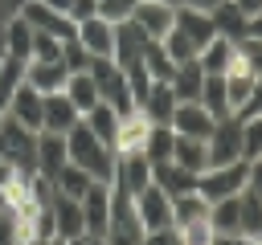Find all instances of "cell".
I'll return each instance as SVG.
<instances>
[{
    "label": "cell",
    "instance_id": "6da1fadb",
    "mask_svg": "<svg viewBox=\"0 0 262 245\" xmlns=\"http://www.w3.org/2000/svg\"><path fill=\"white\" fill-rule=\"evenodd\" d=\"M66 151H70V163H78L82 172H90L94 180H102V184H115V147H106L82 118L66 131Z\"/></svg>",
    "mask_w": 262,
    "mask_h": 245
},
{
    "label": "cell",
    "instance_id": "7a4b0ae2",
    "mask_svg": "<svg viewBox=\"0 0 262 245\" xmlns=\"http://www.w3.org/2000/svg\"><path fill=\"white\" fill-rule=\"evenodd\" d=\"M0 163L16 172H37V131L20 127L12 114H0Z\"/></svg>",
    "mask_w": 262,
    "mask_h": 245
},
{
    "label": "cell",
    "instance_id": "3957f363",
    "mask_svg": "<svg viewBox=\"0 0 262 245\" xmlns=\"http://www.w3.org/2000/svg\"><path fill=\"white\" fill-rule=\"evenodd\" d=\"M86 74L94 78L98 98L111 102L119 114H131V110H135V98H131V90H127V69H123V65H115L111 57H90Z\"/></svg>",
    "mask_w": 262,
    "mask_h": 245
},
{
    "label": "cell",
    "instance_id": "277c9868",
    "mask_svg": "<svg viewBox=\"0 0 262 245\" xmlns=\"http://www.w3.org/2000/svg\"><path fill=\"white\" fill-rule=\"evenodd\" d=\"M246 188V159H237V163H221V167H205L201 176H196V192L213 204V200H221V196H237Z\"/></svg>",
    "mask_w": 262,
    "mask_h": 245
},
{
    "label": "cell",
    "instance_id": "5b68a950",
    "mask_svg": "<svg viewBox=\"0 0 262 245\" xmlns=\"http://www.w3.org/2000/svg\"><path fill=\"white\" fill-rule=\"evenodd\" d=\"M205 143H209V167L237 163V159H242V118H237V114L217 118V122H213V135H209Z\"/></svg>",
    "mask_w": 262,
    "mask_h": 245
},
{
    "label": "cell",
    "instance_id": "8992f818",
    "mask_svg": "<svg viewBox=\"0 0 262 245\" xmlns=\"http://www.w3.org/2000/svg\"><path fill=\"white\" fill-rule=\"evenodd\" d=\"M131 200H135V216H139L143 233L172 229V196H168L160 184H147V188H143V192H135Z\"/></svg>",
    "mask_w": 262,
    "mask_h": 245
},
{
    "label": "cell",
    "instance_id": "52a82bcc",
    "mask_svg": "<svg viewBox=\"0 0 262 245\" xmlns=\"http://www.w3.org/2000/svg\"><path fill=\"white\" fill-rule=\"evenodd\" d=\"M49 216H53V237L70 241V237H86V220H82V200L61 196L49 188Z\"/></svg>",
    "mask_w": 262,
    "mask_h": 245
},
{
    "label": "cell",
    "instance_id": "ba28073f",
    "mask_svg": "<svg viewBox=\"0 0 262 245\" xmlns=\"http://www.w3.org/2000/svg\"><path fill=\"white\" fill-rule=\"evenodd\" d=\"M127 20L139 24L147 41H164L168 29L176 24V8H172V4H160V0H135V8H131Z\"/></svg>",
    "mask_w": 262,
    "mask_h": 245
},
{
    "label": "cell",
    "instance_id": "9c48e42d",
    "mask_svg": "<svg viewBox=\"0 0 262 245\" xmlns=\"http://www.w3.org/2000/svg\"><path fill=\"white\" fill-rule=\"evenodd\" d=\"M74 41L90 53V57H111L115 53V20L106 16H86L74 24Z\"/></svg>",
    "mask_w": 262,
    "mask_h": 245
},
{
    "label": "cell",
    "instance_id": "30bf717a",
    "mask_svg": "<svg viewBox=\"0 0 262 245\" xmlns=\"http://www.w3.org/2000/svg\"><path fill=\"white\" fill-rule=\"evenodd\" d=\"M4 114H12L20 127H29V131H41V114H45V94H37L29 82H20L12 94H8V102H4Z\"/></svg>",
    "mask_w": 262,
    "mask_h": 245
},
{
    "label": "cell",
    "instance_id": "8fae6325",
    "mask_svg": "<svg viewBox=\"0 0 262 245\" xmlns=\"http://www.w3.org/2000/svg\"><path fill=\"white\" fill-rule=\"evenodd\" d=\"M213 114L201 106V102H176V110H172V118H168V127H172V135H188V139H209L213 135Z\"/></svg>",
    "mask_w": 262,
    "mask_h": 245
},
{
    "label": "cell",
    "instance_id": "7c38bea8",
    "mask_svg": "<svg viewBox=\"0 0 262 245\" xmlns=\"http://www.w3.org/2000/svg\"><path fill=\"white\" fill-rule=\"evenodd\" d=\"M82 220H86V237H102L106 220H111V184L94 180L82 196Z\"/></svg>",
    "mask_w": 262,
    "mask_h": 245
},
{
    "label": "cell",
    "instance_id": "4fadbf2b",
    "mask_svg": "<svg viewBox=\"0 0 262 245\" xmlns=\"http://www.w3.org/2000/svg\"><path fill=\"white\" fill-rule=\"evenodd\" d=\"M16 16H25L37 33H53V37H61V41H70V37H74V20H70V16H61V12H53V8H49V4H41V0H25Z\"/></svg>",
    "mask_w": 262,
    "mask_h": 245
},
{
    "label": "cell",
    "instance_id": "5bb4252c",
    "mask_svg": "<svg viewBox=\"0 0 262 245\" xmlns=\"http://www.w3.org/2000/svg\"><path fill=\"white\" fill-rule=\"evenodd\" d=\"M143 49H147L143 29H139V24H131V20H115V53H111V61L127 69V65L143 61Z\"/></svg>",
    "mask_w": 262,
    "mask_h": 245
},
{
    "label": "cell",
    "instance_id": "9a60e30c",
    "mask_svg": "<svg viewBox=\"0 0 262 245\" xmlns=\"http://www.w3.org/2000/svg\"><path fill=\"white\" fill-rule=\"evenodd\" d=\"M115 184H119L127 196L143 192V188L151 184V163H147V155H143V151L119 155V159H115Z\"/></svg>",
    "mask_w": 262,
    "mask_h": 245
},
{
    "label": "cell",
    "instance_id": "2e32d148",
    "mask_svg": "<svg viewBox=\"0 0 262 245\" xmlns=\"http://www.w3.org/2000/svg\"><path fill=\"white\" fill-rule=\"evenodd\" d=\"M147 131H151V122H147V114L135 106L131 114H119V131H115V155H131V151H143V143H147Z\"/></svg>",
    "mask_w": 262,
    "mask_h": 245
},
{
    "label": "cell",
    "instance_id": "e0dca14e",
    "mask_svg": "<svg viewBox=\"0 0 262 245\" xmlns=\"http://www.w3.org/2000/svg\"><path fill=\"white\" fill-rule=\"evenodd\" d=\"M176 29L196 45V53L217 37V24H213V16L209 12H201V8H188V4H176Z\"/></svg>",
    "mask_w": 262,
    "mask_h": 245
},
{
    "label": "cell",
    "instance_id": "ac0fdd59",
    "mask_svg": "<svg viewBox=\"0 0 262 245\" xmlns=\"http://www.w3.org/2000/svg\"><path fill=\"white\" fill-rule=\"evenodd\" d=\"M66 163H70L66 135H57V131H37V172L49 180V176H57Z\"/></svg>",
    "mask_w": 262,
    "mask_h": 245
},
{
    "label": "cell",
    "instance_id": "d6986e66",
    "mask_svg": "<svg viewBox=\"0 0 262 245\" xmlns=\"http://www.w3.org/2000/svg\"><path fill=\"white\" fill-rule=\"evenodd\" d=\"M82 114H78V106L66 98V90H53V94H45V114H41V131H57V135H66L74 122H78Z\"/></svg>",
    "mask_w": 262,
    "mask_h": 245
},
{
    "label": "cell",
    "instance_id": "ffe728a7",
    "mask_svg": "<svg viewBox=\"0 0 262 245\" xmlns=\"http://www.w3.org/2000/svg\"><path fill=\"white\" fill-rule=\"evenodd\" d=\"M66 78H70V69H66L61 61H25V82H29L37 94L66 90Z\"/></svg>",
    "mask_w": 262,
    "mask_h": 245
},
{
    "label": "cell",
    "instance_id": "44dd1931",
    "mask_svg": "<svg viewBox=\"0 0 262 245\" xmlns=\"http://www.w3.org/2000/svg\"><path fill=\"white\" fill-rule=\"evenodd\" d=\"M151 184H160L168 196H184V192H196V172L180 167V163H151Z\"/></svg>",
    "mask_w": 262,
    "mask_h": 245
},
{
    "label": "cell",
    "instance_id": "7402d4cb",
    "mask_svg": "<svg viewBox=\"0 0 262 245\" xmlns=\"http://www.w3.org/2000/svg\"><path fill=\"white\" fill-rule=\"evenodd\" d=\"M201 82H205V69L196 65V57H192V61H180V65L172 69V78H168L176 102H196V98H201Z\"/></svg>",
    "mask_w": 262,
    "mask_h": 245
},
{
    "label": "cell",
    "instance_id": "603a6c76",
    "mask_svg": "<svg viewBox=\"0 0 262 245\" xmlns=\"http://www.w3.org/2000/svg\"><path fill=\"white\" fill-rule=\"evenodd\" d=\"M139 110L147 114V122H168L172 110H176V94H172V86H168V82H151V90L143 94Z\"/></svg>",
    "mask_w": 262,
    "mask_h": 245
},
{
    "label": "cell",
    "instance_id": "cb8c5ba5",
    "mask_svg": "<svg viewBox=\"0 0 262 245\" xmlns=\"http://www.w3.org/2000/svg\"><path fill=\"white\" fill-rule=\"evenodd\" d=\"M172 163H180V167H188V172H205L209 167V143L205 139H188V135H176V143H172Z\"/></svg>",
    "mask_w": 262,
    "mask_h": 245
},
{
    "label": "cell",
    "instance_id": "d4e9b609",
    "mask_svg": "<svg viewBox=\"0 0 262 245\" xmlns=\"http://www.w3.org/2000/svg\"><path fill=\"white\" fill-rule=\"evenodd\" d=\"M196 65H201L205 74H229V65H233V41L217 33V37L196 53Z\"/></svg>",
    "mask_w": 262,
    "mask_h": 245
},
{
    "label": "cell",
    "instance_id": "484cf974",
    "mask_svg": "<svg viewBox=\"0 0 262 245\" xmlns=\"http://www.w3.org/2000/svg\"><path fill=\"white\" fill-rule=\"evenodd\" d=\"M213 118H229L233 110H229V94H225V74H205V82H201V98H196Z\"/></svg>",
    "mask_w": 262,
    "mask_h": 245
},
{
    "label": "cell",
    "instance_id": "4316f807",
    "mask_svg": "<svg viewBox=\"0 0 262 245\" xmlns=\"http://www.w3.org/2000/svg\"><path fill=\"white\" fill-rule=\"evenodd\" d=\"M82 122H86V127H90V131H94V135H98V139H102L106 147H115V131H119V110H115L111 102H102V98H98V102H94V106H90V110L82 114Z\"/></svg>",
    "mask_w": 262,
    "mask_h": 245
},
{
    "label": "cell",
    "instance_id": "83f0119b",
    "mask_svg": "<svg viewBox=\"0 0 262 245\" xmlns=\"http://www.w3.org/2000/svg\"><path fill=\"white\" fill-rule=\"evenodd\" d=\"M237 196H242V192H237ZM237 196H221V200L209 204V225H213L217 237H242V233H237V212H242Z\"/></svg>",
    "mask_w": 262,
    "mask_h": 245
},
{
    "label": "cell",
    "instance_id": "f1b7e54d",
    "mask_svg": "<svg viewBox=\"0 0 262 245\" xmlns=\"http://www.w3.org/2000/svg\"><path fill=\"white\" fill-rule=\"evenodd\" d=\"M237 204H242V212H237V233L250 237V241H258V237H262V196L250 192V188H242Z\"/></svg>",
    "mask_w": 262,
    "mask_h": 245
},
{
    "label": "cell",
    "instance_id": "f546056e",
    "mask_svg": "<svg viewBox=\"0 0 262 245\" xmlns=\"http://www.w3.org/2000/svg\"><path fill=\"white\" fill-rule=\"evenodd\" d=\"M90 184H94V176H90V172H82L78 163H66L57 176H49V188H53V192H61V196H74V200H82Z\"/></svg>",
    "mask_w": 262,
    "mask_h": 245
},
{
    "label": "cell",
    "instance_id": "4dcf8cb0",
    "mask_svg": "<svg viewBox=\"0 0 262 245\" xmlns=\"http://www.w3.org/2000/svg\"><path fill=\"white\" fill-rule=\"evenodd\" d=\"M29 49H33V24H29L25 16H12L8 29H4V53L29 61Z\"/></svg>",
    "mask_w": 262,
    "mask_h": 245
},
{
    "label": "cell",
    "instance_id": "1f68e13d",
    "mask_svg": "<svg viewBox=\"0 0 262 245\" xmlns=\"http://www.w3.org/2000/svg\"><path fill=\"white\" fill-rule=\"evenodd\" d=\"M213 24H217V33L221 37H229V41H237V37H246V12L233 4V0H225V4H217L213 12Z\"/></svg>",
    "mask_w": 262,
    "mask_h": 245
},
{
    "label": "cell",
    "instance_id": "d6a6232c",
    "mask_svg": "<svg viewBox=\"0 0 262 245\" xmlns=\"http://www.w3.org/2000/svg\"><path fill=\"white\" fill-rule=\"evenodd\" d=\"M66 98L78 106V114H86L94 102H98V86H94V78L82 69V74H70L66 78Z\"/></svg>",
    "mask_w": 262,
    "mask_h": 245
},
{
    "label": "cell",
    "instance_id": "836d02e7",
    "mask_svg": "<svg viewBox=\"0 0 262 245\" xmlns=\"http://www.w3.org/2000/svg\"><path fill=\"white\" fill-rule=\"evenodd\" d=\"M172 143H176L172 127H168V122H151V131H147V143H143V155H147V163H168V159H172Z\"/></svg>",
    "mask_w": 262,
    "mask_h": 245
},
{
    "label": "cell",
    "instance_id": "e575fe53",
    "mask_svg": "<svg viewBox=\"0 0 262 245\" xmlns=\"http://www.w3.org/2000/svg\"><path fill=\"white\" fill-rule=\"evenodd\" d=\"M196 216H209V200L201 192H184V196H172V229L184 225V220H196Z\"/></svg>",
    "mask_w": 262,
    "mask_h": 245
},
{
    "label": "cell",
    "instance_id": "d590c367",
    "mask_svg": "<svg viewBox=\"0 0 262 245\" xmlns=\"http://www.w3.org/2000/svg\"><path fill=\"white\" fill-rule=\"evenodd\" d=\"M250 90H254V74H242V69L225 74V94H229V110L233 114H242V106L250 102Z\"/></svg>",
    "mask_w": 262,
    "mask_h": 245
},
{
    "label": "cell",
    "instance_id": "8d00e7d4",
    "mask_svg": "<svg viewBox=\"0 0 262 245\" xmlns=\"http://www.w3.org/2000/svg\"><path fill=\"white\" fill-rule=\"evenodd\" d=\"M217 233L209 225V216H196V220H184L176 225V245H213Z\"/></svg>",
    "mask_w": 262,
    "mask_h": 245
},
{
    "label": "cell",
    "instance_id": "74e56055",
    "mask_svg": "<svg viewBox=\"0 0 262 245\" xmlns=\"http://www.w3.org/2000/svg\"><path fill=\"white\" fill-rule=\"evenodd\" d=\"M143 69L151 74V82H168L176 65H172V57L164 53V45H160V41H147V49H143Z\"/></svg>",
    "mask_w": 262,
    "mask_h": 245
},
{
    "label": "cell",
    "instance_id": "f35d334b",
    "mask_svg": "<svg viewBox=\"0 0 262 245\" xmlns=\"http://www.w3.org/2000/svg\"><path fill=\"white\" fill-rule=\"evenodd\" d=\"M160 45H164V53L172 57V65H180V61H192V57H196V45H192V41H188V37H184L176 24L168 29V37H164Z\"/></svg>",
    "mask_w": 262,
    "mask_h": 245
},
{
    "label": "cell",
    "instance_id": "ab89813d",
    "mask_svg": "<svg viewBox=\"0 0 262 245\" xmlns=\"http://www.w3.org/2000/svg\"><path fill=\"white\" fill-rule=\"evenodd\" d=\"M61 37L53 33H37L33 29V49H29V61H61Z\"/></svg>",
    "mask_w": 262,
    "mask_h": 245
},
{
    "label": "cell",
    "instance_id": "60d3db41",
    "mask_svg": "<svg viewBox=\"0 0 262 245\" xmlns=\"http://www.w3.org/2000/svg\"><path fill=\"white\" fill-rule=\"evenodd\" d=\"M25 82V61L20 57H0V102H8V94Z\"/></svg>",
    "mask_w": 262,
    "mask_h": 245
},
{
    "label": "cell",
    "instance_id": "b9f144b4",
    "mask_svg": "<svg viewBox=\"0 0 262 245\" xmlns=\"http://www.w3.org/2000/svg\"><path fill=\"white\" fill-rule=\"evenodd\" d=\"M254 155H262V114L242 118V159H254Z\"/></svg>",
    "mask_w": 262,
    "mask_h": 245
},
{
    "label": "cell",
    "instance_id": "7bdbcfd3",
    "mask_svg": "<svg viewBox=\"0 0 262 245\" xmlns=\"http://www.w3.org/2000/svg\"><path fill=\"white\" fill-rule=\"evenodd\" d=\"M61 65H66L70 74H82V69L90 65V53H86V49H82V45H78V41L70 37V41L61 45Z\"/></svg>",
    "mask_w": 262,
    "mask_h": 245
},
{
    "label": "cell",
    "instance_id": "ee69618b",
    "mask_svg": "<svg viewBox=\"0 0 262 245\" xmlns=\"http://www.w3.org/2000/svg\"><path fill=\"white\" fill-rule=\"evenodd\" d=\"M131 8H135V0H98V16H106V20H127Z\"/></svg>",
    "mask_w": 262,
    "mask_h": 245
},
{
    "label": "cell",
    "instance_id": "f6af8a7d",
    "mask_svg": "<svg viewBox=\"0 0 262 245\" xmlns=\"http://www.w3.org/2000/svg\"><path fill=\"white\" fill-rule=\"evenodd\" d=\"M246 188L262 196V155H254V159H246Z\"/></svg>",
    "mask_w": 262,
    "mask_h": 245
},
{
    "label": "cell",
    "instance_id": "bcb514c9",
    "mask_svg": "<svg viewBox=\"0 0 262 245\" xmlns=\"http://www.w3.org/2000/svg\"><path fill=\"white\" fill-rule=\"evenodd\" d=\"M86 16H98V0H74L70 4V20H86Z\"/></svg>",
    "mask_w": 262,
    "mask_h": 245
},
{
    "label": "cell",
    "instance_id": "7dc6e473",
    "mask_svg": "<svg viewBox=\"0 0 262 245\" xmlns=\"http://www.w3.org/2000/svg\"><path fill=\"white\" fill-rule=\"evenodd\" d=\"M139 245H176V229H156V233H143Z\"/></svg>",
    "mask_w": 262,
    "mask_h": 245
},
{
    "label": "cell",
    "instance_id": "c3c4849f",
    "mask_svg": "<svg viewBox=\"0 0 262 245\" xmlns=\"http://www.w3.org/2000/svg\"><path fill=\"white\" fill-rule=\"evenodd\" d=\"M246 37H258V41H262V8H258L254 16H246Z\"/></svg>",
    "mask_w": 262,
    "mask_h": 245
},
{
    "label": "cell",
    "instance_id": "681fc988",
    "mask_svg": "<svg viewBox=\"0 0 262 245\" xmlns=\"http://www.w3.org/2000/svg\"><path fill=\"white\" fill-rule=\"evenodd\" d=\"M180 4H188V8H201V12H213L217 4H225V0H180Z\"/></svg>",
    "mask_w": 262,
    "mask_h": 245
},
{
    "label": "cell",
    "instance_id": "f907efd6",
    "mask_svg": "<svg viewBox=\"0 0 262 245\" xmlns=\"http://www.w3.org/2000/svg\"><path fill=\"white\" fill-rule=\"evenodd\" d=\"M41 4H49V8L61 12V16H70V4H74V0H41Z\"/></svg>",
    "mask_w": 262,
    "mask_h": 245
},
{
    "label": "cell",
    "instance_id": "816d5d0a",
    "mask_svg": "<svg viewBox=\"0 0 262 245\" xmlns=\"http://www.w3.org/2000/svg\"><path fill=\"white\" fill-rule=\"evenodd\" d=\"M233 4H237V8H242V12H246V16H254V12H258V8H262V0H233Z\"/></svg>",
    "mask_w": 262,
    "mask_h": 245
},
{
    "label": "cell",
    "instance_id": "f5cc1de1",
    "mask_svg": "<svg viewBox=\"0 0 262 245\" xmlns=\"http://www.w3.org/2000/svg\"><path fill=\"white\" fill-rule=\"evenodd\" d=\"M61 245H86V237H70V241H61Z\"/></svg>",
    "mask_w": 262,
    "mask_h": 245
},
{
    "label": "cell",
    "instance_id": "db71d44e",
    "mask_svg": "<svg viewBox=\"0 0 262 245\" xmlns=\"http://www.w3.org/2000/svg\"><path fill=\"white\" fill-rule=\"evenodd\" d=\"M86 245H106V241L102 237H86Z\"/></svg>",
    "mask_w": 262,
    "mask_h": 245
},
{
    "label": "cell",
    "instance_id": "11a10c76",
    "mask_svg": "<svg viewBox=\"0 0 262 245\" xmlns=\"http://www.w3.org/2000/svg\"><path fill=\"white\" fill-rule=\"evenodd\" d=\"M160 4H172V8H176V4H180V0H160Z\"/></svg>",
    "mask_w": 262,
    "mask_h": 245
},
{
    "label": "cell",
    "instance_id": "9f6ffc18",
    "mask_svg": "<svg viewBox=\"0 0 262 245\" xmlns=\"http://www.w3.org/2000/svg\"><path fill=\"white\" fill-rule=\"evenodd\" d=\"M0 208H4V196H0Z\"/></svg>",
    "mask_w": 262,
    "mask_h": 245
},
{
    "label": "cell",
    "instance_id": "6f0895ef",
    "mask_svg": "<svg viewBox=\"0 0 262 245\" xmlns=\"http://www.w3.org/2000/svg\"><path fill=\"white\" fill-rule=\"evenodd\" d=\"M0 114H4V102H0Z\"/></svg>",
    "mask_w": 262,
    "mask_h": 245
}]
</instances>
